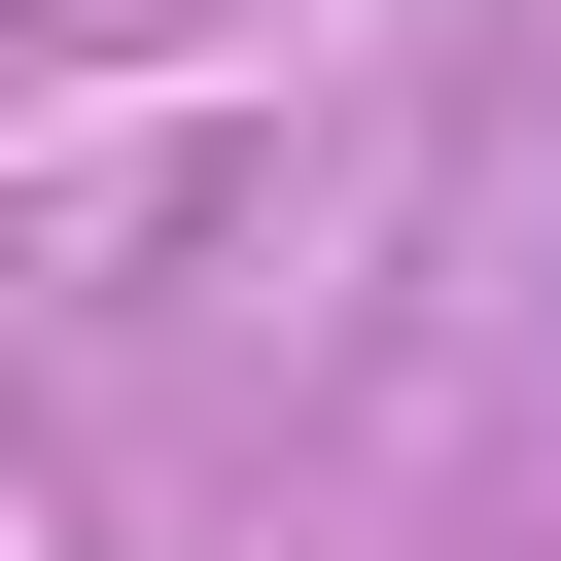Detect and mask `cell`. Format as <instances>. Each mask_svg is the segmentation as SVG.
<instances>
[]
</instances>
